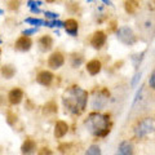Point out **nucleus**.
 I'll list each match as a JSON object with an SVG mask.
<instances>
[{
    "mask_svg": "<svg viewBox=\"0 0 155 155\" xmlns=\"http://www.w3.org/2000/svg\"><path fill=\"white\" fill-rule=\"evenodd\" d=\"M69 130V125L64 120H58L54 124V137L56 138H62Z\"/></svg>",
    "mask_w": 155,
    "mask_h": 155,
    "instance_id": "9",
    "label": "nucleus"
},
{
    "mask_svg": "<svg viewBox=\"0 0 155 155\" xmlns=\"http://www.w3.org/2000/svg\"><path fill=\"white\" fill-rule=\"evenodd\" d=\"M109 91L106 88H101L100 91H96V93L92 98V109L93 110H101L105 107V105L109 101Z\"/></svg>",
    "mask_w": 155,
    "mask_h": 155,
    "instance_id": "4",
    "label": "nucleus"
},
{
    "mask_svg": "<svg viewBox=\"0 0 155 155\" xmlns=\"http://www.w3.org/2000/svg\"><path fill=\"white\" fill-rule=\"evenodd\" d=\"M52 80H53V74L51 71H47V70H44V71H40L38 74V76H36V81L39 84H41V85H49L51 83H52Z\"/></svg>",
    "mask_w": 155,
    "mask_h": 155,
    "instance_id": "11",
    "label": "nucleus"
},
{
    "mask_svg": "<svg viewBox=\"0 0 155 155\" xmlns=\"http://www.w3.org/2000/svg\"><path fill=\"white\" fill-rule=\"evenodd\" d=\"M0 54H2V51H0Z\"/></svg>",
    "mask_w": 155,
    "mask_h": 155,
    "instance_id": "34",
    "label": "nucleus"
},
{
    "mask_svg": "<svg viewBox=\"0 0 155 155\" xmlns=\"http://www.w3.org/2000/svg\"><path fill=\"white\" fill-rule=\"evenodd\" d=\"M116 155H133V145L129 141H123L119 145Z\"/></svg>",
    "mask_w": 155,
    "mask_h": 155,
    "instance_id": "14",
    "label": "nucleus"
},
{
    "mask_svg": "<svg viewBox=\"0 0 155 155\" xmlns=\"http://www.w3.org/2000/svg\"><path fill=\"white\" fill-rule=\"evenodd\" d=\"M62 101H64L66 110H69L74 115H79L84 111L87 102H88V92L78 85L70 87L65 91Z\"/></svg>",
    "mask_w": 155,
    "mask_h": 155,
    "instance_id": "1",
    "label": "nucleus"
},
{
    "mask_svg": "<svg viewBox=\"0 0 155 155\" xmlns=\"http://www.w3.org/2000/svg\"><path fill=\"white\" fill-rule=\"evenodd\" d=\"M26 22L27 23H31L34 26H43L44 25V21L43 19H39V18H26Z\"/></svg>",
    "mask_w": 155,
    "mask_h": 155,
    "instance_id": "23",
    "label": "nucleus"
},
{
    "mask_svg": "<svg viewBox=\"0 0 155 155\" xmlns=\"http://www.w3.org/2000/svg\"><path fill=\"white\" fill-rule=\"evenodd\" d=\"M31 45H32V40L28 36H21L16 41V44H14V47H16L18 51H22V52L28 51L31 48Z\"/></svg>",
    "mask_w": 155,
    "mask_h": 155,
    "instance_id": "10",
    "label": "nucleus"
},
{
    "mask_svg": "<svg viewBox=\"0 0 155 155\" xmlns=\"http://www.w3.org/2000/svg\"><path fill=\"white\" fill-rule=\"evenodd\" d=\"M118 39L125 45H133L137 41L134 32L132 31V28H129L127 26H123L118 30Z\"/></svg>",
    "mask_w": 155,
    "mask_h": 155,
    "instance_id": "5",
    "label": "nucleus"
},
{
    "mask_svg": "<svg viewBox=\"0 0 155 155\" xmlns=\"http://www.w3.org/2000/svg\"><path fill=\"white\" fill-rule=\"evenodd\" d=\"M44 114H56L57 113V104L54 101H49L44 105Z\"/></svg>",
    "mask_w": 155,
    "mask_h": 155,
    "instance_id": "18",
    "label": "nucleus"
},
{
    "mask_svg": "<svg viewBox=\"0 0 155 155\" xmlns=\"http://www.w3.org/2000/svg\"><path fill=\"white\" fill-rule=\"evenodd\" d=\"M154 130V122L151 118H145L141 122H138V124L134 127V136L137 138H142L146 134Z\"/></svg>",
    "mask_w": 155,
    "mask_h": 155,
    "instance_id": "3",
    "label": "nucleus"
},
{
    "mask_svg": "<svg viewBox=\"0 0 155 155\" xmlns=\"http://www.w3.org/2000/svg\"><path fill=\"white\" fill-rule=\"evenodd\" d=\"M64 64H65V57L61 52L52 53V54L49 56V58H48V66L53 70L60 69L61 66H64Z\"/></svg>",
    "mask_w": 155,
    "mask_h": 155,
    "instance_id": "6",
    "label": "nucleus"
},
{
    "mask_svg": "<svg viewBox=\"0 0 155 155\" xmlns=\"http://www.w3.org/2000/svg\"><path fill=\"white\" fill-rule=\"evenodd\" d=\"M35 150H36V142L30 138H27L21 146V151L23 155H31L35 153Z\"/></svg>",
    "mask_w": 155,
    "mask_h": 155,
    "instance_id": "13",
    "label": "nucleus"
},
{
    "mask_svg": "<svg viewBox=\"0 0 155 155\" xmlns=\"http://www.w3.org/2000/svg\"><path fill=\"white\" fill-rule=\"evenodd\" d=\"M106 43V34L104 31H96L91 39V45L94 49H101Z\"/></svg>",
    "mask_w": 155,
    "mask_h": 155,
    "instance_id": "7",
    "label": "nucleus"
},
{
    "mask_svg": "<svg viewBox=\"0 0 155 155\" xmlns=\"http://www.w3.org/2000/svg\"><path fill=\"white\" fill-rule=\"evenodd\" d=\"M32 13H40V9H39L38 7H34V8H30Z\"/></svg>",
    "mask_w": 155,
    "mask_h": 155,
    "instance_id": "31",
    "label": "nucleus"
},
{
    "mask_svg": "<svg viewBox=\"0 0 155 155\" xmlns=\"http://www.w3.org/2000/svg\"><path fill=\"white\" fill-rule=\"evenodd\" d=\"M44 14H45L47 18H51V19H53V21H56V19L58 18V14L53 13V12H44Z\"/></svg>",
    "mask_w": 155,
    "mask_h": 155,
    "instance_id": "25",
    "label": "nucleus"
},
{
    "mask_svg": "<svg viewBox=\"0 0 155 155\" xmlns=\"http://www.w3.org/2000/svg\"><path fill=\"white\" fill-rule=\"evenodd\" d=\"M149 85L153 89H155V71L150 75V79H149Z\"/></svg>",
    "mask_w": 155,
    "mask_h": 155,
    "instance_id": "27",
    "label": "nucleus"
},
{
    "mask_svg": "<svg viewBox=\"0 0 155 155\" xmlns=\"http://www.w3.org/2000/svg\"><path fill=\"white\" fill-rule=\"evenodd\" d=\"M0 14H3V11H2V9H0Z\"/></svg>",
    "mask_w": 155,
    "mask_h": 155,
    "instance_id": "33",
    "label": "nucleus"
},
{
    "mask_svg": "<svg viewBox=\"0 0 155 155\" xmlns=\"http://www.w3.org/2000/svg\"><path fill=\"white\" fill-rule=\"evenodd\" d=\"M23 98V92L19 88H13L8 93V101L11 105H18Z\"/></svg>",
    "mask_w": 155,
    "mask_h": 155,
    "instance_id": "8",
    "label": "nucleus"
},
{
    "mask_svg": "<svg viewBox=\"0 0 155 155\" xmlns=\"http://www.w3.org/2000/svg\"><path fill=\"white\" fill-rule=\"evenodd\" d=\"M85 155H102V154H101V149L97 145H91L88 150L85 151Z\"/></svg>",
    "mask_w": 155,
    "mask_h": 155,
    "instance_id": "19",
    "label": "nucleus"
},
{
    "mask_svg": "<svg viewBox=\"0 0 155 155\" xmlns=\"http://www.w3.org/2000/svg\"><path fill=\"white\" fill-rule=\"evenodd\" d=\"M44 25L48 26V27H64L65 26V22H62V21H47L44 22Z\"/></svg>",
    "mask_w": 155,
    "mask_h": 155,
    "instance_id": "21",
    "label": "nucleus"
},
{
    "mask_svg": "<svg viewBox=\"0 0 155 155\" xmlns=\"http://www.w3.org/2000/svg\"><path fill=\"white\" fill-rule=\"evenodd\" d=\"M81 62H83V57H81V54H72L71 57V65L72 67H78Z\"/></svg>",
    "mask_w": 155,
    "mask_h": 155,
    "instance_id": "20",
    "label": "nucleus"
},
{
    "mask_svg": "<svg viewBox=\"0 0 155 155\" xmlns=\"http://www.w3.org/2000/svg\"><path fill=\"white\" fill-rule=\"evenodd\" d=\"M14 74H16V69H14L13 66L4 65L2 67V75L5 78V79H12V78L14 76Z\"/></svg>",
    "mask_w": 155,
    "mask_h": 155,
    "instance_id": "17",
    "label": "nucleus"
},
{
    "mask_svg": "<svg viewBox=\"0 0 155 155\" xmlns=\"http://www.w3.org/2000/svg\"><path fill=\"white\" fill-rule=\"evenodd\" d=\"M102 69V64L98 60H92L87 64V71L89 72L91 75H97Z\"/></svg>",
    "mask_w": 155,
    "mask_h": 155,
    "instance_id": "15",
    "label": "nucleus"
},
{
    "mask_svg": "<svg viewBox=\"0 0 155 155\" xmlns=\"http://www.w3.org/2000/svg\"><path fill=\"white\" fill-rule=\"evenodd\" d=\"M85 127L96 137H105L110 132V115L91 113L85 120Z\"/></svg>",
    "mask_w": 155,
    "mask_h": 155,
    "instance_id": "2",
    "label": "nucleus"
},
{
    "mask_svg": "<svg viewBox=\"0 0 155 155\" xmlns=\"http://www.w3.org/2000/svg\"><path fill=\"white\" fill-rule=\"evenodd\" d=\"M39 45H40L44 51H48L51 49L53 47V39L49 36V35H44L40 38V40H39Z\"/></svg>",
    "mask_w": 155,
    "mask_h": 155,
    "instance_id": "16",
    "label": "nucleus"
},
{
    "mask_svg": "<svg viewBox=\"0 0 155 155\" xmlns=\"http://www.w3.org/2000/svg\"><path fill=\"white\" fill-rule=\"evenodd\" d=\"M36 31H38V28H36V27H34V28H28V30H25V31H23V36H28V35H31V34L36 32Z\"/></svg>",
    "mask_w": 155,
    "mask_h": 155,
    "instance_id": "28",
    "label": "nucleus"
},
{
    "mask_svg": "<svg viewBox=\"0 0 155 155\" xmlns=\"http://www.w3.org/2000/svg\"><path fill=\"white\" fill-rule=\"evenodd\" d=\"M140 78H141V72H137V74L134 75L133 80H132V85H133V87L136 85V83H137V81H138V79H140Z\"/></svg>",
    "mask_w": 155,
    "mask_h": 155,
    "instance_id": "29",
    "label": "nucleus"
},
{
    "mask_svg": "<svg viewBox=\"0 0 155 155\" xmlns=\"http://www.w3.org/2000/svg\"><path fill=\"white\" fill-rule=\"evenodd\" d=\"M104 4H109V5H110L111 2H107V0H104Z\"/></svg>",
    "mask_w": 155,
    "mask_h": 155,
    "instance_id": "32",
    "label": "nucleus"
},
{
    "mask_svg": "<svg viewBox=\"0 0 155 155\" xmlns=\"http://www.w3.org/2000/svg\"><path fill=\"white\" fill-rule=\"evenodd\" d=\"M136 8H137V3L134 2H125V11H127L128 13H134Z\"/></svg>",
    "mask_w": 155,
    "mask_h": 155,
    "instance_id": "22",
    "label": "nucleus"
},
{
    "mask_svg": "<svg viewBox=\"0 0 155 155\" xmlns=\"http://www.w3.org/2000/svg\"><path fill=\"white\" fill-rule=\"evenodd\" d=\"M38 155H52V150L48 147H43L38 151Z\"/></svg>",
    "mask_w": 155,
    "mask_h": 155,
    "instance_id": "24",
    "label": "nucleus"
},
{
    "mask_svg": "<svg viewBox=\"0 0 155 155\" xmlns=\"http://www.w3.org/2000/svg\"><path fill=\"white\" fill-rule=\"evenodd\" d=\"M65 30L67 34H70L71 36H76L78 35V30H79V23H78L75 19H67V21L65 22Z\"/></svg>",
    "mask_w": 155,
    "mask_h": 155,
    "instance_id": "12",
    "label": "nucleus"
},
{
    "mask_svg": "<svg viewBox=\"0 0 155 155\" xmlns=\"http://www.w3.org/2000/svg\"><path fill=\"white\" fill-rule=\"evenodd\" d=\"M71 147V145L70 143H62V145H60V151L61 153H66V151H69V149Z\"/></svg>",
    "mask_w": 155,
    "mask_h": 155,
    "instance_id": "26",
    "label": "nucleus"
},
{
    "mask_svg": "<svg viewBox=\"0 0 155 155\" xmlns=\"http://www.w3.org/2000/svg\"><path fill=\"white\" fill-rule=\"evenodd\" d=\"M41 2H27V5L30 7V8H34V7H38V5H40Z\"/></svg>",
    "mask_w": 155,
    "mask_h": 155,
    "instance_id": "30",
    "label": "nucleus"
}]
</instances>
